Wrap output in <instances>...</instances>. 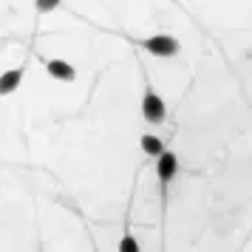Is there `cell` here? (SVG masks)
<instances>
[{
  "instance_id": "obj_1",
  "label": "cell",
  "mask_w": 252,
  "mask_h": 252,
  "mask_svg": "<svg viewBox=\"0 0 252 252\" xmlns=\"http://www.w3.org/2000/svg\"><path fill=\"white\" fill-rule=\"evenodd\" d=\"M142 48L153 57H173V54H179V40L173 34H153L142 40Z\"/></svg>"
},
{
  "instance_id": "obj_2",
  "label": "cell",
  "mask_w": 252,
  "mask_h": 252,
  "mask_svg": "<svg viewBox=\"0 0 252 252\" xmlns=\"http://www.w3.org/2000/svg\"><path fill=\"white\" fill-rule=\"evenodd\" d=\"M142 114H145V119H148V122H153V125L164 122L167 108H164L161 96L153 91V88H145V96H142Z\"/></svg>"
},
{
  "instance_id": "obj_3",
  "label": "cell",
  "mask_w": 252,
  "mask_h": 252,
  "mask_svg": "<svg viewBox=\"0 0 252 252\" xmlns=\"http://www.w3.org/2000/svg\"><path fill=\"white\" fill-rule=\"evenodd\" d=\"M176 170H179V159H176V153L164 150V153L156 156V176H159V182H161L164 190H167V184L176 179Z\"/></svg>"
},
{
  "instance_id": "obj_4",
  "label": "cell",
  "mask_w": 252,
  "mask_h": 252,
  "mask_svg": "<svg viewBox=\"0 0 252 252\" xmlns=\"http://www.w3.org/2000/svg\"><path fill=\"white\" fill-rule=\"evenodd\" d=\"M46 71L54 80H63V82H74V77H77L74 65L65 63V60H46Z\"/></svg>"
},
{
  "instance_id": "obj_5",
  "label": "cell",
  "mask_w": 252,
  "mask_h": 252,
  "mask_svg": "<svg viewBox=\"0 0 252 252\" xmlns=\"http://www.w3.org/2000/svg\"><path fill=\"white\" fill-rule=\"evenodd\" d=\"M20 80H23V68H12V71H6V74H0V94L17 91Z\"/></svg>"
},
{
  "instance_id": "obj_6",
  "label": "cell",
  "mask_w": 252,
  "mask_h": 252,
  "mask_svg": "<svg viewBox=\"0 0 252 252\" xmlns=\"http://www.w3.org/2000/svg\"><path fill=\"white\" fill-rule=\"evenodd\" d=\"M139 145H142V150H145L148 156H159V153H164V145H161V139H159V136H150V133H145Z\"/></svg>"
},
{
  "instance_id": "obj_7",
  "label": "cell",
  "mask_w": 252,
  "mask_h": 252,
  "mask_svg": "<svg viewBox=\"0 0 252 252\" xmlns=\"http://www.w3.org/2000/svg\"><path fill=\"white\" fill-rule=\"evenodd\" d=\"M119 252H142L139 250V241L130 235V229H125V235H122V241H119Z\"/></svg>"
},
{
  "instance_id": "obj_8",
  "label": "cell",
  "mask_w": 252,
  "mask_h": 252,
  "mask_svg": "<svg viewBox=\"0 0 252 252\" xmlns=\"http://www.w3.org/2000/svg\"><path fill=\"white\" fill-rule=\"evenodd\" d=\"M57 6H60V0H37V12L40 14L51 12V9H57Z\"/></svg>"
}]
</instances>
